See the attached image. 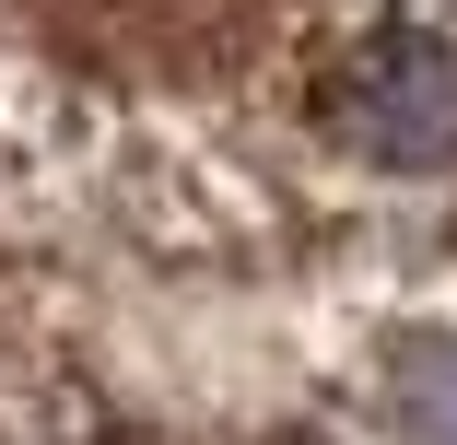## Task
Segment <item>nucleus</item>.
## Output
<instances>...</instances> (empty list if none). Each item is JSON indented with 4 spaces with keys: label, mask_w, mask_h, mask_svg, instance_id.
<instances>
[{
    "label": "nucleus",
    "mask_w": 457,
    "mask_h": 445,
    "mask_svg": "<svg viewBox=\"0 0 457 445\" xmlns=\"http://www.w3.org/2000/svg\"><path fill=\"white\" fill-rule=\"evenodd\" d=\"M376 422H387L399 445H457V340L411 351V364L376 387Z\"/></svg>",
    "instance_id": "1"
}]
</instances>
